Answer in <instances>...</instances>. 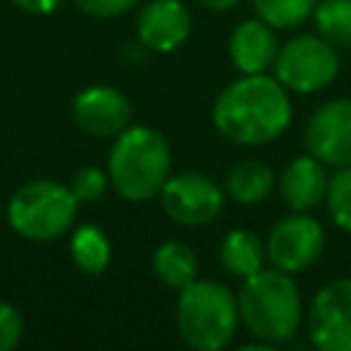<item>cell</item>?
<instances>
[{
  "label": "cell",
  "mask_w": 351,
  "mask_h": 351,
  "mask_svg": "<svg viewBox=\"0 0 351 351\" xmlns=\"http://www.w3.org/2000/svg\"><path fill=\"white\" fill-rule=\"evenodd\" d=\"M293 121L291 90L274 74H239L211 107L214 129L236 145H266Z\"/></svg>",
  "instance_id": "obj_1"
},
{
  "label": "cell",
  "mask_w": 351,
  "mask_h": 351,
  "mask_svg": "<svg viewBox=\"0 0 351 351\" xmlns=\"http://www.w3.org/2000/svg\"><path fill=\"white\" fill-rule=\"evenodd\" d=\"M236 302L244 332L271 348L288 343L302 329L304 299L288 271L263 266L252 277L241 280Z\"/></svg>",
  "instance_id": "obj_2"
},
{
  "label": "cell",
  "mask_w": 351,
  "mask_h": 351,
  "mask_svg": "<svg viewBox=\"0 0 351 351\" xmlns=\"http://www.w3.org/2000/svg\"><path fill=\"white\" fill-rule=\"evenodd\" d=\"M173 173L170 143L162 132L129 123L121 134L112 137L107 156L110 186L129 203H148L159 197L167 176Z\"/></svg>",
  "instance_id": "obj_3"
},
{
  "label": "cell",
  "mask_w": 351,
  "mask_h": 351,
  "mask_svg": "<svg viewBox=\"0 0 351 351\" xmlns=\"http://www.w3.org/2000/svg\"><path fill=\"white\" fill-rule=\"evenodd\" d=\"M239 324V302L225 282L197 277L178 291L176 332L184 346L195 351H222L233 343Z\"/></svg>",
  "instance_id": "obj_4"
},
{
  "label": "cell",
  "mask_w": 351,
  "mask_h": 351,
  "mask_svg": "<svg viewBox=\"0 0 351 351\" xmlns=\"http://www.w3.org/2000/svg\"><path fill=\"white\" fill-rule=\"evenodd\" d=\"M80 200L66 184L36 178L22 184L5 208L8 225L27 241H55L66 236L77 219Z\"/></svg>",
  "instance_id": "obj_5"
},
{
  "label": "cell",
  "mask_w": 351,
  "mask_h": 351,
  "mask_svg": "<svg viewBox=\"0 0 351 351\" xmlns=\"http://www.w3.org/2000/svg\"><path fill=\"white\" fill-rule=\"evenodd\" d=\"M340 55L318 33H299L280 44L271 74L291 93H318L337 80Z\"/></svg>",
  "instance_id": "obj_6"
},
{
  "label": "cell",
  "mask_w": 351,
  "mask_h": 351,
  "mask_svg": "<svg viewBox=\"0 0 351 351\" xmlns=\"http://www.w3.org/2000/svg\"><path fill=\"white\" fill-rule=\"evenodd\" d=\"M225 200V186H219L211 176L197 170L170 173L159 192V206L165 217L184 228L211 225L222 214Z\"/></svg>",
  "instance_id": "obj_7"
},
{
  "label": "cell",
  "mask_w": 351,
  "mask_h": 351,
  "mask_svg": "<svg viewBox=\"0 0 351 351\" xmlns=\"http://www.w3.org/2000/svg\"><path fill=\"white\" fill-rule=\"evenodd\" d=\"M324 244V225L307 211H291L288 217L277 219L266 236V263L280 271L299 274L321 258Z\"/></svg>",
  "instance_id": "obj_8"
},
{
  "label": "cell",
  "mask_w": 351,
  "mask_h": 351,
  "mask_svg": "<svg viewBox=\"0 0 351 351\" xmlns=\"http://www.w3.org/2000/svg\"><path fill=\"white\" fill-rule=\"evenodd\" d=\"M307 337L321 351H351V277H335L313 293Z\"/></svg>",
  "instance_id": "obj_9"
},
{
  "label": "cell",
  "mask_w": 351,
  "mask_h": 351,
  "mask_svg": "<svg viewBox=\"0 0 351 351\" xmlns=\"http://www.w3.org/2000/svg\"><path fill=\"white\" fill-rule=\"evenodd\" d=\"M304 148L326 167L351 165V96H337L313 110L304 126Z\"/></svg>",
  "instance_id": "obj_10"
},
{
  "label": "cell",
  "mask_w": 351,
  "mask_h": 351,
  "mask_svg": "<svg viewBox=\"0 0 351 351\" xmlns=\"http://www.w3.org/2000/svg\"><path fill=\"white\" fill-rule=\"evenodd\" d=\"M132 101L112 85H90L71 101V118L90 137H115L132 123Z\"/></svg>",
  "instance_id": "obj_11"
},
{
  "label": "cell",
  "mask_w": 351,
  "mask_h": 351,
  "mask_svg": "<svg viewBox=\"0 0 351 351\" xmlns=\"http://www.w3.org/2000/svg\"><path fill=\"white\" fill-rule=\"evenodd\" d=\"M137 38L151 52H173L192 36V14L181 0H148L137 14Z\"/></svg>",
  "instance_id": "obj_12"
},
{
  "label": "cell",
  "mask_w": 351,
  "mask_h": 351,
  "mask_svg": "<svg viewBox=\"0 0 351 351\" xmlns=\"http://www.w3.org/2000/svg\"><path fill=\"white\" fill-rule=\"evenodd\" d=\"M280 41L263 19H241L228 36V55L239 74H266L274 66Z\"/></svg>",
  "instance_id": "obj_13"
},
{
  "label": "cell",
  "mask_w": 351,
  "mask_h": 351,
  "mask_svg": "<svg viewBox=\"0 0 351 351\" xmlns=\"http://www.w3.org/2000/svg\"><path fill=\"white\" fill-rule=\"evenodd\" d=\"M329 186V167L313 154L291 159L277 176V189L291 211H313L324 203Z\"/></svg>",
  "instance_id": "obj_14"
},
{
  "label": "cell",
  "mask_w": 351,
  "mask_h": 351,
  "mask_svg": "<svg viewBox=\"0 0 351 351\" xmlns=\"http://www.w3.org/2000/svg\"><path fill=\"white\" fill-rule=\"evenodd\" d=\"M219 266L236 277V280H247L255 271H261L266 263V241L250 230V228H233L222 236L219 241Z\"/></svg>",
  "instance_id": "obj_15"
},
{
  "label": "cell",
  "mask_w": 351,
  "mask_h": 351,
  "mask_svg": "<svg viewBox=\"0 0 351 351\" xmlns=\"http://www.w3.org/2000/svg\"><path fill=\"white\" fill-rule=\"evenodd\" d=\"M151 271L162 288L178 293L181 288H186L192 280L200 277V261H197V252L186 241L167 239L154 250Z\"/></svg>",
  "instance_id": "obj_16"
},
{
  "label": "cell",
  "mask_w": 351,
  "mask_h": 351,
  "mask_svg": "<svg viewBox=\"0 0 351 351\" xmlns=\"http://www.w3.org/2000/svg\"><path fill=\"white\" fill-rule=\"evenodd\" d=\"M274 186L277 176L263 159H239L225 176V195L236 206H258Z\"/></svg>",
  "instance_id": "obj_17"
},
{
  "label": "cell",
  "mask_w": 351,
  "mask_h": 351,
  "mask_svg": "<svg viewBox=\"0 0 351 351\" xmlns=\"http://www.w3.org/2000/svg\"><path fill=\"white\" fill-rule=\"evenodd\" d=\"M69 252H71L74 266L82 274H101L110 266V261H112L110 239L96 225H80V228H74V233L69 239Z\"/></svg>",
  "instance_id": "obj_18"
},
{
  "label": "cell",
  "mask_w": 351,
  "mask_h": 351,
  "mask_svg": "<svg viewBox=\"0 0 351 351\" xmlns=\"http://www.w3.org/2000/svg\"><path fill=\"white\" fill-rule=\"evenodd\" d=\"M315 33L337 49H351V0H318L313 11Z\"/></svg>",
  "instance_id": "obj_19"
},
{
  "label": "cell",
  "mask_w": 351,
  "mask_h": 351,
  "mask_svg": "<svg viewBox=\"0 0 351 351\" xmlns=\"http://www.w3.org/2000/svg\"><path fill=\"white\" fill-rule=\"evenodd\" d=\"M258 19L271 25L274 30H293L313 19L318 0H250Z\"/></svg>",
  "instance_id": "obj_20"
},
{
  "label": "cell",
  "mask_w": 351,
  "mask_h": 351,
  "mask_svg": "<svg viewBox=\"0 0 351 351\" xmlns=\"http://www.w3.org/2000/svg\"><path fill=\"white\" fill-rule=\"evenodd\" d=\"M326 211L332 217V222L351 233V165L346 167H337L332 176H329V186H326Z\"/></svg>",
  "instance_id": "obj_21"
},
{
  "label": "cell",
  "mask_w": 351,
  "mask_h": 351,
  "mask_svg": "<svg viewBox=\"0 0 351 351\" xmlns=\"http://www.w3.org/2000/svg\"><path fill=\"white\" fill-rule=\"evenodd\" d=\"M107 186H110L107 170L93 167V165L80 167V170L71 176V181H69V189L74 192V197H77L80 203H96V200H101L104 192H107Z\"/></svg>",
  "instance_id": "obj_22"
},
{
  "label": "cell",
  "mask_w": 351,
  "mask_h": 351,
  "mask_svg": "<svg viewBox=\"0 0 351 351\" xmlns=\"http://www.w3.org/2000/svg\"><path fill=\"white\" fill-rule=\"evenodd\" d=\"M22 332H25V321L19 315V310L0 299V351H11L19 346L22 340Z\"/></svg>",
  "instance_id": "obj_23"
},
{
  "label": "cell",
  "mask_w": 351,
  "mask_h": 351,
  "mask_svg": "<svg viewBox=\"0 0 351 351\" xmlns=\"http://www.w3.org/2000/svg\"><path fill=\"white\" fill-rule=\"evenodd\" d=\"M140 0H74V5L96 19H110V16H121L126 11H132Z\"/></svg>",
  "instance_id": "obj_24"
},
{
  "label": "cell",
  "mask_w": 351,
  "mask_h": 351,
  "mask_svg": "<svg viewBox=\"0 0 351 351\" xmlns=\"http://www.w3.org/2000/svg\"><path fill=\"white\" fill-rule=\"evenodd\" d=\"M11 3L27 14H49L60 5V0H11Z\"/></svg>",
  "instance_id": "obj_25"
},
{
  "label": "cell",
  "mask_w": 351,
  "mask_h": 351,
  "mask_svg": "<svg viewBox=\"0 0 351 351\" xmlns=\"http://www.w3.org/2000/svg\"><path fill=\"white\" fill-rule=\"evenodd\" d=\"M197 3L208 11H230V8L241 5V0H197Z\"/></svg>",
  "instance_id": "obj_26"
}]
</instances>
